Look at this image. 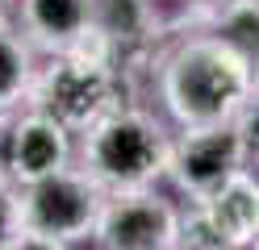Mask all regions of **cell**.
<instances>
[{
	"mask_svg": "<svg viewBox=\"0 0 259 250\" xmlns=\"http://www.w3.org/2000/svg\"><path fill=\"white\" fill-rule=\"evenodd\" d=\"M251 59L238 55L230 42L197 38L180 46L163 67V100L176 121L188 129L222 125L226 117L242 113L251 96Z\"/></svg>",
	"mask_w": 259,
	"mask_h": 250,
	"instance_id": "cell-1",
	"label": "cell"
},
{
	"mask_svg": "<svg viewBox=\"0 0 259 250\" xmlns=\"http://www.w3.org/2000/svg\"><path fill=\"white\" fill-rule=\"evenodd\" d=\"M171 146L163 142L159 125H151L138 113H109L92 125L88 138V171L109 188L134 192L151 183L167 167Z\"/></svg>",
	"mask_w": 259,
	"mask_h": 250,
	"instance_id": "cell-2",
	"label": "cell"
},
{
	"mask_svg": "<svg viewBox=\"0 0 259 250\" xmlns=\"http://www.w3.org/2000/svg\"><path fill=\"white\" fill-rule=\"evenodd\" d=\"M113 83H117V71L105 59L67 50L38 75L34 105L67 129H92L101 117L113 113Z\"/></svg>",
	"mask_w": 259,
	"mask_h": 250,
	"instance_id": "cell-3",
	"label": "cell"
},
{
	"mask_svg": "<svg viewBox=\"0 0 259 250\" xmlns=\"http://www.w3.org/2000/svg\"><path fill=\"white\" fill-rule=\"evenodd\" d=\"M96 213H101V196H96L92 179L59 167V171L34 179L21 196V246H67L75 233L96 225Z\"/></svg>",
	"mask_w": 259,
	"mask_h": 250,
	"instance_id": "cell-4",
	"label": "cell"
},
{
	"mask_svg": "<svg viewBox=\"0 0 259 250\" xmlns=\"http://www.w3.org/2000/svg\"><path fill=\"white\" fill-rule=\"evenodd\" d=\"M96 242L113 250H163L180 246V221L155 196H121L96 213Z\"/></svg>",
	"mask_w": 259,
	"mask_h": 250,
	"instance_id": "cell-5",
	"label": "cell"
},
{
	"mask_svg": "<svg viewBox=\"0 0 259 250\" xmlns=\"http://www.w3.org/2000/svg\"><path fill=\"white\" fill-rule=\"evenodd\" d=\"M242 155H247V150H242L238 129L201 125V129H192L180 146H171L167 167H171V175H176L180 188H188L192 196L205 200L218 183H226L238 171V159Z\"/></svg>",
	"mask_w": 259,
	"mask_h": 250,
	"instance_id": "cell-6",
	"label": "cell"
},
{
	"mask_svg": "<svg viewBox=\"0 0 259 250\" xmlns=\"http://www.w3.org/2000/svg\"><path fill=\"white\" fill-rule=\"evenodd\" d=\"M67 163V125L55 121L51 113H29L25 121L13 129L9 138V167L13 175L34 183L42 175L59 171V167Z\"/></svg>",
	"mask_w": 259,
	"mask_h": 250,
	"instance_id": "cell-7",
	"label": "cell"
},
{
	"mask_svg": "<svg viewBox=\"0 0 259 250\" xmlns=\"http://www.w3.org/2000/svg\"><path fill=\"white\" fill-rule=\"evenodd\" d=\"M201 205L218 221V229L226 233L230 246H251L255 242V233H259V183L251 175L234 171L226 183H218Z\"/></svg>",
	"mask_w": 259,
	"mask_h": 250,
	"instance_id": "cell-8",
	"label": "cell"
},
{
	"mask_svg": "<svg viewBox=\"0 0 259 250\" xmlns=\"http://www.w3.org/2000/svg\"><path fill=\"white\" fill-rule=\"evenodd\" d=\"M25 29L46 46H75L92 29V0H25Z\"/></svg>",
	"mask_w": 259,
	"mask_h": 250,
	"instance_id": "cell-9",
	"label": "cell"
},
{
	"mask_svg": "<svg viewBox=\"0 0 259 250\" xmlns=\"http://www.w3.org/2000/svg\"><path fill=\"white\" fill-rule=\"evenodd\" d=\"M213 25H218V38L230 42L238 55H247L251 63L259 59V0H247V5L222 13Z\"/></svg>",
	"mask_w": 259,
	"mask_h": 250,
	"instance_id": "cell-10",
	"label": "cell"
},
{
	"mask_svg": "<svg viewBox=\"0 0 259 250\" xmlns=\"http://www.w3.org/2000/svg\"><path fill=\"white\" fill-rule=\"evenodd\" d=\"M25 88H29V59H25V46L13 38V33L0 29V109H9Z\"/></svg>",
	"mask_w": 259,
	"mask_h": 250,
	"instance_id": "cell-11",
	"label": "cell"
},
{
	"mask_svg": "<svg viewBox=\"0 0 259 250\" xmlns=\"http://www.w3.org/2000/svg\"><path fill=\"white\" fill-rule=\"evenodd\" d=\"M180 246H209V250H222L230 246L226 242V233L218 229V221L205 213V205L188 217V221H180Z\"/></svg>",
	"mask_w": 259,
	"mask_h": 250,
	"instance_id": "cell-12",
	"label": "cell"
},
{
	"mask_svg": "<svg viewBox=\"0 0 259 250\" xmlns=\"http://www.w3.org/2000/svg\"><path fill=\"white\" fill-rule=\"evenodd\" d=\"M21 200L0 183V246H21Z\"/></svg>",
	"mask_w": 259,
	"mask_h": 250,
	"instance_id": "cell-13",
	"label": "cell"
},
{
	"mask_svg": "<svg viewBox=\"0 0 259 250\" xmlns=\"http://www.w3.org/2000/svg\"><path fill=\"white\" fill-rule=\"evenodd\" d=\"M238 138H242V150L259 159V100L242 109V117H238Z\"/></svg>",
	"mask_w": 259,
	"mask_h": 250,
	"instance_id": "cell-14",
	"label": "cell"
},
{
	"mask_svg": "<svg viewBox=\"0 0 259 250\" xmlns=\"http://www.w3.org/2000/svg\"><path fill=\"white\" fill-rule=\"evenodd\" d=\"M192 9H197L201 17H209V21H218L222 13H230V9H238V5H247V0H188Z\"/></svg>",
	"mask_w": 259,
	"mask_h": 250,
	"instance_id": "cell-15",
	"label": "cell"
},
{
	"mask_svg": "<svg viewBox=\"0 0 259 250\" xmlns=\"http://www.w3.org/2000/svg\"><path fill=\"white\" fill-rule=\"evenodd\" d=\"M251 92L259 96V59H255V67H251Z\"/></svg>",
	"mask_w": 259,
	"mask_h": 250,
	"instance_id": "cell-16",
	"label": "cell"
},
{
	"mask_svg": "<svg viewBox=\"0 0 259 250\" xmlns=\"http://www.w3.org/2000/svg\"><path fill=\"white\" fill-rule=\"evenodd\" d=\"M251 246H259V233H255V242H251Z\"/></svg>",
	"mask_w": 259,
	"mask_h": 250,
	"instance_id": "cell-17",
	"label": "cell"
}]
</instances>
